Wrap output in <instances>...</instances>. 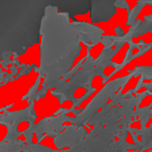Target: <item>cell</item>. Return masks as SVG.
<instances>
[{
    "instance_id": "1",
    "label": "cell",
    "mask_w": 152,
    "mask_h": 152,
    "mask_svg": "<svg viewBox=\"0 0 152 152\" xmlns=\"http://www.w3.org/2000/svg\"><path fill=\"white\" fill-rule=\"evenodd\" d=\"M29 128V122L28 121H22L20 124L18 125V128L17 129L19 130V132H25V130H27Z\"/></svg>"
},
{
    "instance_id": "2",
    "label": "cell",
    "mask_w": 152,
    "mask_h": 152,
    "mask_svg": "<svg viewBox=\"0 0 152 152\" xmlns=\"http://www.w3.org/2000/svg\"><path fill=\"white\" fill-rule=\"evenodd\" d=\"M149 152H152V151H149Z\"/></svg>"
}]
</instances>
